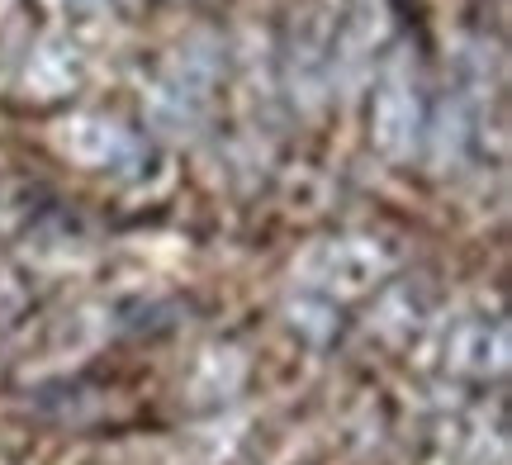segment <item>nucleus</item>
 I'll list each match as a JSON object with an SVG mask.
<instances>
[{
    "label": "nucleus",
    "mask_w": 512,
    "mask_h": 465,
    "mask_svg": "<svg viewBox=\"0 0 512 465\" xmlns=\"http://www.w3.org/2000/svg\"><path fill=\"white\" fill-rule=\"evenodd\" d=\"M57 143H62V152L72 162H81V167H91V171H110V167L124 171L147 152L138 143V133L110 110H81L72 119H62L57 124Z\"/></svg>",
    "instance_id": "1"
},
{
    "label": "nucleus",
    "mask_w": 512,
    "mask_h": 465,
    "mask_svg": "<svg viewBox=\"0 0 512 465\" xmlns=\"http://www.w3.org/2000/svg\"><path fill=\"white\" fill-rule=\"evenodd\" d=\"M38 195H43V186H38L34 171L24 167L15 152L0 148V228L24 224L29 214H38Z\"/></svg>",
    "instance_id": "2"
}]
</instances>
